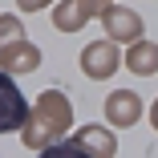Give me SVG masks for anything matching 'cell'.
Here are the masks:
<instances>
[{
	"mask_svg": "<svg viewBox=\"0 0 158 158\" xmlns=\"http://www.w3.org/2000/svg\"><path fill=\"white\" fill-rule=\"evenodd\" d=\"M73 110L61 93H45L37 102V114H33V126H24V146H45L53 134H61L69 126Z\"/></svg>",
	"mask_w": 158,
	"mask_h": 158,
	"instance_id": "obj_1",
	"label": "cell"
},
{
	"mask_svg": "<svg viewBox=\"0 0 158 158\" xmlns=\"http://www.w3.org/2000/svg\"><path fill=\"white\" fill-rule=\"evenodd\" d=\"M33 118L28 114V102L24 93L16 89V81L8 73H0V134H12V130H24V122Z\"/></svg>",
	"mask_w": 158,
	"mask_h": 158,
	"instance_id": "obj_2",
	"label": "cell"
},
{
	"mask_svg": "<svg viewBox=\"0 0 158 158\" xmlns=\"http://www.w3.org/2000/svg\"><path fill=\"white\" fill-rule=\"evenodd\" d=\"M102 154V158H110L118 146H114V138L106 134V130H98V126H89V130H81L73 142H61V146H45V154Z\"/></svg>",
	"mask_w": 158,
	"mask_h": 158,
	"instance_id": "obj_3",
	"label": "cell"
},
{
	"mask_svg": "<svg viewBox=\"0 0 158 158\" xmlns=\"http://www.w3.org/2000/svg\"><path fill=\"white\" fill-rule=\"evenodd\" d=\"M98 8H102V0H65V4H57L53 24L61 28V33H77L89 16H98Z\"/></svg>",
	"mask_w": 158,
	"mask_h": 158,
	"instance_id": "obj_4",
	"label": "cell"
},
{
	"mask_svg": "<svg viewBox=\"0 0 158 158\" xmlns=\"http://www.w3.org/2000/svg\"><path fill=\"white\" fill-rule=\"evenodd\" d=\"M102 24L114 41H138L142 37V16L130 12V8H106L102 12Z\"/></svg>",
	"mask_w": 158,
	"mask_h": 158,
	"instance_id": "obj_5",
	"label": "cell"
},
{
	"mask_svg": "<svg viewBox=\"0 0 158 158\" xmlns=\"http://www.w3.org/2000/svg\"><path fill=\"white\" fill-rule=\"evenodd\" d=\"M81 69L89 77H110L118 69V49L110 41H98V45H85L81 49Z\"/></svg>",
	"mask_w": 158,
	"mask_h": 158,
	"instance_id": "obj_6",
	"label": "cell"
},
{
	"mask_svg": "<svg viewBox=\"0 0 158 158\" xmlns=\"http://www.w3.org/2000/svg\"><path fill=\"white\" fill-rule=\"evenodd\" d=\"M0 65L12 69V73H24V69H37L41 65V53H37V45H28V41H12V45H0Z\"/></svg>",
	"mask_w": 158,
	"mask_h": 158,
	"instance_id": "obj_7",
	"label": "cell"
},
{
	"mask_svg": "<svg viewBox=\"0 0 158 158\" xmlns=\"http://www.w3.org/2000/svg\"><path fill=\"white\" fill-rule=\"evenodd\" d=\"M106 114H110V122H114V126H134V122H138V114H142V102H138V93L118 89V93H110Z\"/></svg>",
	"mask_w": 158,
	"mask_h": 158,
	"instance_id": "obj_8",
	"label": "cell"
},
{
	"mask_svg": "<svg viewBox=\"0 0 158 158\" xmlns=\"http://www.w3.org/2000/svg\"><path fill=\"white\" fill-rule=\"evenodd\" d=\"M130 69H134V73H154V69H158V45L138 41V45L130 49Z\"/></svg>",
	"mask_w": 158,
	"mask_h": 158,
	"instance_id": "obj_9",
	"label": "cell"
},
{
	"mask_svg": "<svg viewBox=\"0 0 158 158\" xmlns=\"http://www.w3.org/2000/svg\"><path fill=\"white\" fill-rule=\"evenodd\" d=\"M12 41H20V24L12 16H0V45H12Z\"/></svg>",
	"mask_w": 158,
	"mask_h": 158,
	"instance_id": "obj_10",
	"label": "cell"
},
{
	"mask_svg": "<svg viewBox=\"0 0 158 158\" xmlns=\"http://www.w3.org/2000/svg\"><path fill=\"white\" fill-rule=\"evenodd\" d=\"M16 4H20L24 12H33V8H45V4H49V0H16Z\"/></svg>",
	"mask_w": 158,
	"mask_h": 158,
	"instance_id": "obj_11",
	"label": "cell"
},
{
	"mask_svg": "<svg viewBox=\"0 0 158 158\" xmlns=\"http://www.w3.org/2000/svg\"><path fill=\"white\" fill-rule=\"evenodd\" d=\"M154 130H158V102H154Z\"/></svg>",
	"mask_w": 158,
	"mask_h": 158,
	"instance_id": "obj_12",
	"label": "cell"
}]
</instances>
